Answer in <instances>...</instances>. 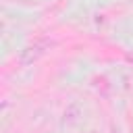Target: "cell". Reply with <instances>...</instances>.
Wrapping results in <instances>:
<instances>
[{
    "instance_id": "1",
    "label": "cell",
    "mask_w": 133,
    "mask_h": 133,
    "mask_svg": "<svg viewBox=\"0 0 133 133\" xmlns=\"http://www.w3.org/2000/svg\"><path fill=\"white\" fill-rule=\"evenodd\" d=\"M42 52H44V50H42V46H31V48H27V52L23 54V62H31V60H33V58H37Z\"/></svg>"
}]
</instances>
